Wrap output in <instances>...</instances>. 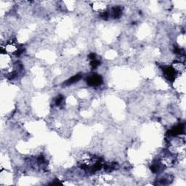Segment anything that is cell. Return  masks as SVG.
Returning a JSON list of instances; mask_svg holds the SVG:
<instances>
[{
  "instance_id": "cell-1",
  "label": "cell",
  "mask_w": 186,
  "mask_h": 186,
  "mask_svg": "<svg viewBox=\"0 0 186 186\" xmlns=\"http://www.w3.org/2000/svg\"><path fill=\"white\" fill-rule=\"evenodd\" d=\"M86 81L91 86H98L102 83L103 80L99 75H91L88 77Z\"/></svg>"
},
{
  "instance_id": "cell-2",
  "label": "cell",
  "mask_w": 186,
  "mask_h": 186,
  "mask_svg": "<svg viewBox=\"0 0 186 186\" xmlns=\"http://www.w3.org/2000/svg\"><path fill=\"white\" fill-rule=\"evenodd\" d=\"M164 75L165 77L167 78L168 80H175V76H176V71H175L174 69H173L172 67L171 68H166L164 69Z\"/></svg>"
},
{
  "instance_id": "cell-3",
  "label": "cell",
  "mask_w": 186,
  "mask_h": 186,
  "mask_svg": "<svg viewBox=\"0 0 186 186\" xmlns=\"http://www.w3.org/2000/svg\"><path fill=\"white\" fill-rule=\"evenodd\" d=\"M172 68L176 72L185 73V64L181 61H176L172 64Z\"/></svg>"
},
{
  "instance_id": "cell-4",
  "label": "cell",
  "mask_w": 186,
  "mask_h": 186,
  "mask_svg": "<svg viewBox=\"0 0 186 186\" xmlns=\"http://www.w3.org/2000/svg\"><path fill=\"white\" fill-rule=\"evenodd\" d=\"M107 6L105 5L104 2H94L92 5V8L97 12H104V11L106 9Z\"/></svg>"
}]
</instances>
